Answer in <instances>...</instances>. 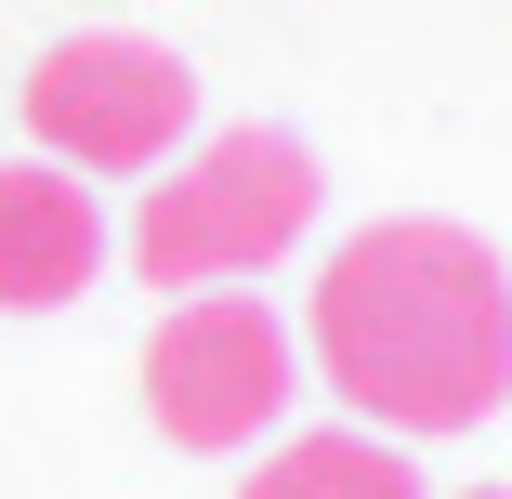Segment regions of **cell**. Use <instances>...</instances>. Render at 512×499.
I'll list each match as a JSON object with an SVG mask.
<instances>
[{
	"instance_id": "cell-1",
	"label": "cell",
	"mask_w": 512,
	"mask_h": 499,
	"mask_svg": "<svg viewBox=\"0 0 512 499\" xmlns=\"http://www.w3.org/2000/svg\"><path fill=\"white\" fill-rule=\"evenodd\" d=\"M302 368L394 447L473 434L512 394V263L473 224H368L329 250L316 303H302Z\"/></svg>"
},
{
	"instance_id": "cell-2",
	"label": "cell",
	"mask_w": 512,
	"mask_h": 499,
	"mask_svg": "<svg viewBox=\"0 0 512 499\" xmlns=\"http://www.w3.org/2000/svg\"><path fill=\"white\" fill-rule=\"evenodd\" d=\"M316 197H329L316 145H289V132H211V145L171 158V184H145L132 263H145V289H237L276 250H302Z\"/></svg>"
},
{
	"instance_id": "cell-3",
	"label": "cell",
	"mask_w": 512,
	"mask_h": 499,
	"mask_svg": "<svg viewBox=\"0 0 512 499\" xmlns=\"http://www.w3.org/2000/svg\"><path fill=\"white\" fill-rule=\"evenodd\" d=\"M14 106H27L53 171H171L197 132V66L171 40H132V27H79L14 79Z\"/></svg>"
},
{
	"instance_id": "cell-4",
	"label": "cell",
	"mask_w": 512,
	"mask_h": 499,
	"mask_svg": "<svg viewBox=\"0 0 512 499\" xmlns=\"http://www.w3.org/2000/svg\"><path fill=\"white\" fill-rule=\"evenodd\" d=\"M302 394V342L250 289H197L145 329V408L171 447H263Z\"/></svg>"
},
{
	"instance_id": "cell-5",
	"label": "cell",
	"mask_w": 512,
	"mask_h": 499,
	"mask_svg": "<svg viewBox=\"0 0 512 499\" xmlns=\"http://www.w3.org/2000/svg\"><path fill=\"white\" fill-rule=\"evenodd\" d=\"M106 263V211L53 158H0V316H53Z\"/></svg>"
},
{
	"instance_id": "cell-6",
	"label": "cell",
	"mask_w": 512,
	"mask_h": 499,
	"mask_svg": "<svg viewBox=\"0 0 512 499\" xmlns=\"http://www.w3.org/2000/svg\"><path fill=\"white\" fill-rule=\"evenodd\" d=\"M237 499H434V486L407 473V447H394V434L329 421V434H276V447L250 460V486H237Z\"/></svg>"
},
{
	"instance_id": "cell-7",
	"label": "cell",
	"mask_w": 512,
	"mask_h": 499,
	"mask_svg": "<svg viewBox=\"0 0 512 499\" xmlns=\"http://www.w3.org/2000/svg\"><path fill=\"white\" fill-rule=\"evenodd\" d=\"M473 499H512V486H473Z\"/></svg>"
}]
</instances>
